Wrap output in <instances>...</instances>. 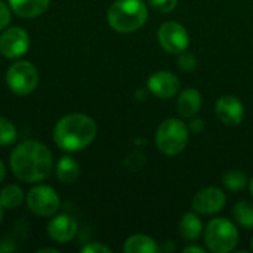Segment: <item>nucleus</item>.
<instances>
[{"mask_svg":"<svg viewBox=\"0 0 253 253\" xmlns=\"http://www.w3.org/2000/svg\"><path fill=\"white\" fill-rule=\"evenodd\" d=\"M96 136V123L84 114L62 117L53 130V141L65 151H80L92 144Z\"/></svg>","mask_w":253,"mask_h":253,"instance_id":"f03ea898","label":"nucleus"},{"mask_svg":"<svg viewBox=\"0 0 253 253\" xmlns=\"http://www.w3.org/2000/svg\"><path fill=\"white\" fill-rule=\"evenodd\" d=\"M123 251L126 253H156L159 251V245L148 236L135 234L125 242Z\"/></svg>","mask_w":253,"mask_h":253,"instance_id":"f3484780","label":"nucleus"},{"mask_svg":"<svg viewBox=\"0 0 253 253\" xmlns=\"http://www.w3.org/2000/svg\"><path fill=\"white\" fill-rule=\"evenodd\" d=\"M1 218H3V206L0 203V222H1Z\"/></svg>","mask_w":253,"mask_h":253,"instance_id":"2f4dec72","label":"nucleus"},{"mask_svg":"<svg viewBox=\"0 0 253 253\" xmlns=\"http://www.w3.org/2000/svg\"><path fill=\"white\" fill-rule=\"evenodd\" d=\"M24 202V193L18 185H7L0 191V203L6 209H16Z\"/></svg>","mask_w":253,"mask_h":253,"instance_id":"6ab92c4d","label":"nucleus"},{"mask_svg":"<svg viewBox=\"0 0 253 253\" xmlns=\"http://www.w3.org/2000/svg\"><path fill=\"white\" fill-rule=\"evenodd\" d=\"M16 138H18V132L13 123L4 117H0V147H7L13 144Z\"/></svg>","mask_w":253,"mask_h":253,"instance_id":"4be33fe9","label":"nucleus"},{"mask_svg":"<svg viewBox=\"0 0 253 253\" xmlns=\"http://www.w3.org/2000/svg\"><path fill=\"white\" fill-rule=\"evenodd\" d=\"M4 176H6V169H4V165H3V163L0 162V184L3 182Z\"/></svg>","mask_w":253,"mask_h":253,"instance_id":"c85d7f7f","label":"nucleus"},{"mask_svg":"<svg viewBox=\"0 0 253 253\" xmlns=\"http://www.w3.org/2000/svg\"><path fill=\"white\" fill-rule=\"evenodd\" d=\"M203 233V222L196 212H188L182 216L179 222V236L187 242L197 240Z\"/></svg>","mask_w":253,"mask_h":253,"instance_id":"dca6fc26","label":"nucleus"},{"mask_svg":"<svg viewBox=\"0 0 253 253\" xmlns=\"http://www.w3.org/2000/svg\"><path fill=\"white\" fill-rule=\"evenodd\" d=\"M79 173H80L79 163L73 157H70V156L61 157V160L56 165V176L62 184L70 185V184L76 182L79 178Z\"/></svg>","mask_w":253,"mask_h":253,"instance_id":"a211bd4d","label":"nucleus"},{"mask_svg":"<svg viewBox=\"0 0 253 253\" xmlns=\"http://www.w3.org/2000/svg\"><path fill=\"white\" fill-rule=\"evenodd\" d=\"M157 39L160 46L168 53H173V55H179L181 52L187 50L190 43V36L185 27L176 21L165 22L157 31Z\"/></svg>","mask_w":253,"mask_h":253,"instance_id":"6e6552de","label":"nucleus"},{"mask_svg":"<svg viewBox=\"0 0 253 253\" xmlns=\"http://www.w3.org/2000/svg\"><path fill=\"white\" fill-rule=\"evenodd\" d=\"M234 219L245 228H253V203L248 200L237 202L233 209Z\"/></svg>","mask_w":253,"mask_h":253,"instance_id":"aec40b11","label":"nucleus"},{"mask_svg":"<svg viewBox=\"0 0 253 253\" xmlns=\"http://www.w3.org/2000/svg\"><path fill=\"white\" fill-rule=\"evenodd\" d=\"M249 190H251V194L253 196V178L249 181Z\"/></svg>","mask_w":253,"mask_h":253,"instance_id":"7c9ffc66","label":"nucleus"},{"mask_svg":"<svg viewBox=\"0 0 253 253\" xmlns=\"http://www.w3.org/2000/svg\"><path fill=\"white\" fill-rule=\"evenodd\" d=\"M148 1H150V6L156 12H160V13H169L178 4V0H148Z\"/></svg>","mask_w":253,"mask_h":253,"instance_id":"b1692460","label":"nucleus"},{"mask_svg":"<svg viewBox=\"0 0 253 253\" xmlns=\"http://www.w3.org/2000/svg\"><path fill=\"white\" fill-rule=\"evenodd\" d=\"M9 22H10V10L3 1H0V31L4 30L9 25Z\"/></svg>","mask_w":253,"mask_h":253,"instance_id":"a878e982","label":"nucleus"},{"mask_svg":"<svg viewBox=\"0 0 253 253\" xmlns=\"http://www.w3.org/2000/svg\"><path fill=\"white\" fill-rule=\"evenodd\" d=\"M176 108L184 119H193L202 108V93L196 87L184 89L178 96Z\"/></svg>","mask_w":253,"mask_h":253,"instance_id":"4468645a","label":"nucleus"},{"mask_svg":"<svg viewBox=\"0 0 253 253\" xmlns=\"http://www.w3.org/2000/svg\"><path fill=\"white\" fill-rule=\"evenodd\" d=\"M46 252H52V253H59L56 249H40L39 253H46Z\"/></svg>","mask_w":253,"mask_h":253,"instance_id":"c756f323","label":"nucleus"},{"mask_svg":"<svg viewBox=\"0 0 253 253\" xmlns=\"http://www.w3.org/2000/svg\"><path fill=\"white\" fill-rule=\"evenodd\" d=\"M184 253H205V249L200 246H188L184 249Z\"/></svg>","mask_w":253,"mask_h":253,"instance_id":"cd10ccee","label":"nucleus"},{"mask_svg":"<svg viewBox=\"0 0 253 253\" xmlns=\"http://www.w3.org/2000/svg\"><path fill=\"white\" fill-rule=\"evenodd\" d=\"M28 209L39 216H52L59 209V197L53 188L47 185H36L27 194Z\"/></svg>","mask_w":253,"mask_h":253,"instance_id":"0eeeda50","label":"nucleus"},{"mask_svg":"<svg viewBox=\"0 0 253 253\" xmlns=\"http://www.w3.org/2000/svg\"><path fill=\"white\" fill-rule=\"evenodd\" d=\"M6 82L9 89L16 95L31 93L39 82V74L36 67L28 61H18L7 68Z\"/></svg>","mask_w":253,"mask_h":253,"instance_id":"423d86ee","label":"nucleus"},{"mask_svg":"<svg viewBox=\"0 0 253 253\" xmlns=\"http://www.w3.org/2000/svg\"><path fill=\"white\" fill-rule=\"evenodd\" d=\"M52 153L37 141H24L10 154V168L24 182H40L52 170Z\"/></svg>","mask_w":253,"mask_h":253,"instance_id":"f257e3e1","label":"nucleus"},{"mask_svg":"<svg viewBox=\"0 0 253 253\" xmlns=\"http://www.w3.org/2000/svg\"><path fill=\"white\" fill-rule=\"evenodd\" d=\"M82 253H111V249L102 243H89L82 248Z\"/></svg>","mask_w":253,"mask_h":253,"instance_id":"393cba45","label":"nucleus"},{"mask_svg":"<svg viewBox=\"0 0 253 253\" xmlns=\"http://www.w3.org/2000/svg\"><path fill=\"white\" fill-rule=\"evenodd\" d=\"M222 182H224V185H225L228 190H231V191H240V190H243V188L249 184L246 175H245L243 172H240V170H236V169H234V170H228V172L224 175Z\"/></svg>","mask_w":253,"mask_h":253,"instance_id":"412c9836","label":"nucleus"},{"mask_svg":"<svg viewBox=\"0 0 253 253\" xmlns=\"http://www.w3.org/2000/svg\"><path fill=\"white\" fill-rule=\"evenodd\" d=\"M147 84H148L150 92L162 99L172 98L173 95L178 93L181 87L179 79L170 71H157L151 74Z\"/></svg>","mask_w":253,"mask_h":253,"instance_id":"f8f14e48","label":"nucleus"},{"mask_svg":"<svg viewBox=\"0 0 253 253\" xmlns=\"http://www.w3.org/2000/svg\"><path fill=\"white\" fill-rule=\"evenodd\" d=\"M108 24L119 33H133L148 19V9L142 0H117L107 13Z\"/></svg>","mask_w":253,"mask_h":253,"instance_id":"7ed1b4c3","label":"nucleus"},{"mask_svg":"<svg viewBox=\"0 0 253 253\" xmlns=\"http://www.w3.org/2000/svg\"><path fill=\"white\" fill-rule=\"evenodd\" d=\"M216 117L227 126H239L245 117V107L237 96L224 95L215 105Z\"/></svg>","mask_w":253,"mask_h":253,"instance_id":"9b49d317","label":"nucleus"},{"mask_svg":"<svg viewBox=\"0 0 253 253\" xmlns=\"http://www.w3.org/2000/svg\"><path fill=\"white\" fill-rule=\"evenodd\" d=\"M251 249L253 251V239H252V242H251Z\"/></svg>","mask_w":253,"mask_h":253,"instance_id":"473e14b6","label":"nucleus"},{"mask_svg":"<svg viewBox=\"0 0 253 253\" xmlns=\"http://www.w3.org/2000/svg\"><path fill=\"white\" fill-rule=\"evenodd\" d=\"M188 129H190L191 132H194V133H200V132L205 129V123H203L202 119H194V120L190 123Z\"/></svg>","mask_w":253,"mask_h":253,"instance_id":"bb28decb","label":"nucleus"},{"mask_svg":"<svg viewBox=\"0 0 253 253\" xmlns=\"http://www.w3.org/2000/svg\"><path fill=\"white\" fill-rule=\"evenodd\" d=\"M205 243L206 248L213 253L233 252L239 243V230L231 221L225 218H215L206 225Z\"/></svg>","mask_w":253,"mask_h":253,"instance_id":"39448f33","label":"nucleus"},{"mask_svg":"<svg viewBox=\"0 0 253 253\" xmlns=\"http://www.w3.org/2000/svg\"><path fill=\"white\" fill-rule=\"evenodd\" d=\"M30 47V37L21 27L6 28L0 36V52L6 58H19Z\"/></svg>","mask_w":253,"mask_h":253,"instance_id":"9d476101","label":"nucleus"},{"mask_svg":"<svg viewBox=\"0 0 253 253\" xmlns=\"http://www.w3.org/2000/svg\"><path fill=\"white\" fill-rule=\"evenodd\" d=\"M227 197L222 190L216 187H208L196 193L191 208L199 215H215L225 206Z\"/></svg>","mask_w":253,"mask_h":253,"instance_id":"1a4fd4ad","label":"nucleus"},{"mask_svg":"<svg viewBox=\"0 0 253 253\" xmlns=\"http://www.w3.org/2000/svg\"><path fill=\"white\" fill-rule=\"evenodd\" d=\"M190 129L179 119H166L156 130V147L166 156L182 153L188 144Z\"/></svg>","mask_w":253,"mask_h":253,"instance_id":"20e7f679","label":"nucleus"},{"mask_svg":"<svg viewBox=\"0 0 253 253\" xmlns=\"http://www.w3.org/2000/svg\"><path fill=\"white\" fill-rule=\"evenodd\" d=\"M178 67L184 71H193L197 67V59L191 52L184 50L178 55Z\"/></svg>","mask_w":253,"mask_h":253,"instance_id":"5701e85b","label":"nucleus"},{"mask_svg":"<svg viewBox=\"0 0 253 253\" xmlns=\"http://www.w3.org/2000/svg\"><path fill=\"white\" fill-rule=\"evenodd\" d=\"M47 233L53 242L59 245L68 243L70 240L74 239L77 233V222L74 221V218L68 215H58L49 222Z\"/></svg>","mask_w":253,"mask_h":253,"instance_id":"ddd939ff","label":"nucleus"},{"mask_svg":"<svg viewBox=\"0 0 253 253\" xmlns=\"http://www.w3.org/2000/svg\"><path fill=\"white\" fill-rule=\"evenodd\" d=\"M10 9L21 18H36L42 15L47 7L50 0H7Z\"/></svg>","mask_w":253,"mask_h":253,"instance_id":"2eb2a0df","label":"nucleus"}]
</instances>
